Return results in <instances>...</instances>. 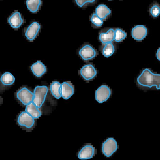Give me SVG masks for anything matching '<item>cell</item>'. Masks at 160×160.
<instances>
[{"label":"cell","instance_id":"obj_17","mask_svg":"<svg viewBox=\"0 0 160 160\" xmlns=\"http://www.w3.org/2000/svg\"><path fill=\"white\" fill-rule=\"evenodd\" d=\"M25 111L28 113L35 119L39 118L41 116V112L39 108H38L33 101L26 105Z\"/></svg>","mask_w":160,"mask_h":160},{"label":"cell","instance_id":"obj_23","mask_svg":"<svg viewBox=\"0 0 160 160\" xmlns=\"http://www.w3.org/2000/svg\"><path fill=\"white\" fill-rule=\"evenodd\" d=\"M90 21L91 22L94 26L97 27H100L103 24V21L98 17L95 13L92 14L90 18Z\"/></svg>","mask_w":160,"mask_h":160},{"label":"cell","instance_id":"obj_25","mask_svg":"<svg viewBox=\"0 0 160 160\" xmlns=\"http://www.w3.org/2000/svg\"><path fill=\"white\" fill-rule=\"evenodd\" d=\"M76 3L80 7H83L88 3H93L96 0H75Z\"/></svg>","mask_w":160,"mask_h":160},{"label":"cell","instance_id":"obj_26","mask_svg":"<svg viewBox=\"0 0 160 160\" xmlns=\"http://www.w3.org/2000/svg\"><path fill=\"white\" fill-rule=\"evenodd\" d=\"M156 55H157V57L158 60L160 61V47L158 49V51H157Z\"/></svg>","mask_w":160,"mask_h":160},{"label":"cell","instance_id":"obj_20","mask_svg":"<svg viewBox=\"0 0 160 160\" xmlns=\"http://www.w3.org/2000/svg\"><path fill=\"white\" fill-rule=\"evenodd\" d=\"M1 82L4 85H12L15 81V78L14 76L9 72H5L1 76Z\"/></svg>","mask_w":160,"mask_h":160},{"label":"cell","instance_id":"obj_2","mask_svg":"<svg viewBox=\"0 0 160 160\" xmlns=\"http://www.w3.org/2000/svg\"><path fill=\"white\" fill-rule=\"evenodd\" d=\"M48 92V89L47 86H37L35 88L34 91V99L33 102L40 108L45 102Z\"/></svg>","mask_w":160,"mask_h":160},{"label":"cell","instance_id":"obj_15","mask_svg":"<svg viewBox=\"0 0 160 160\" xmlns=\"http://www.w3.org/2000/svg\"><path fill=\"white\" fill-rule=\"evenodd\" d=\"M115 30L110 29L106 32H102L99 34V39L103 44L112 43L114 40Z\"/></svg>","mask_w":160,"mask_h":160},{"label":"cell","instance_id":"obj_6","mask_svg":"<svg viewBox=\"0 0 160 160\" xmlns=\"http://www.w3.org/2000/svg\"><path fill=\"white\" fill-rule=\"evenodd\" d=\"M17 97L22 104L27 105L32 102L34 94L28 88L22 87L17 93Z\"/></svg>","mask_w":160,"mask_h":160},{"label":"cell","instance_id":"obj_5","mask_svg":"<svg viewBox=\"0 0 160 160\" xmlns=\"http://www.w3.org/2000/svg\"><path fill=\"white\" fill-rule=\"evenodd\" d=\"M80 74L83 79L89 81L97 76V71L95 67L91 64L85 65L80 70Z\"/></svg>","mask_w":160,"mask_h":160},{"label":"cell","instance_id":"obj_27","mask_svg":"<svg viewBox=\"0 0 160 160\" xmlns=\"http://www.w3.org/2000/svg\"><path fill=\"white\" fill-rule=\"evenodd\" d=\"M109 1H111V0H109Z\"/></svg>","mask_w":160,"mask_h":160},{"label":"cell","instance_id":"obj_14","mask_svg":"<svg viewBox=\"0 0 160 160\" xmlns=\"http://www.w3.org/2000/svg\"><path fill=\"white\" fill-rule=\"evenodd\" d=\"M31 69L34 75L38 78L43 76L47 71V68L45 65L39 61L33 64Z\"/></svg>","mask_w":160,"mask_h":160},{"label":"cell","instance_id":"obj_16","mask_svg":"<svg viewBox=\"0 0 160 160\" xmlns=\"http://www.w3.org/2000/svg\"><path fill=\"white\" fill-rule=\"evenodd\" d=\"M111 13L110 8L104 4H100L96 8L95 14L101 19L105 20Z\"/></svg>","mask_w":160,"mask_h":160},{"label":"cell","instance_id":"obj_7","mask_svg":"<svg viewBox=\"0 0 160 160\" xmlns=\"http://www.w3.org/2000/svg\"><path fill=\"white\" fill-rule=\"evenodd\" d=\"M79 54L84 61L92 60L97 55V51L90 45L86 44L82 47L79 52Z\"/></svg>","mask_w":160,"mask_h":160},{"label":"cell","instance_id":"obj_9","mask_svg":"<svg viewBox=\"0 0 160 160\" xmlns=\"http://www.w3.org/2000/svg\"><path fill=\"white\" fill-rule=\"evenodd\" d=\"M96 149L90 144L84 146L79 152L78 157L81 160H88L93 158L96 155Z\"/></svg>","mask_w":160,"mask_h":160},{"label":"cell","instance_id":"obj_8","mask_svg":"<svg viewBox=\"0 0 160 160\" xmlns=\"http://www.w3.org/2000/svg\"><path fill=\"white\" fill-rule=\"evenodd\" d=\"M18 124L21 126L31 129L35 124V118L27 112H22L19 115L18 119Z\"/></svg>","mask_w":160,"mask_h":160},{"label":"cell","instance_id":"obj_22","mask_svg":"<svg viewBox=\"0 0 160 160\" xmlns=\"http://www.w3.org/2000/svg\"><path fill=\"white\" fill-rule=\"evenodd\" d=\"M127 37V33L121 29H116L115 30L114 40L116 42H121Z\"/></svg>","mask_w":160,"mask_h":160},{"label":"cell","instance_id":"obj_19","mask_svg":"<svg viewBox=\"0 0 160 160\" xmlns=\"http://www.w3.org/2000/svg\"><path fill=\"white\" fill-rule=\"evenodd\" d=\"M61 86H62V84L58 81L52 82L51 84V92L53 96L57 99H59L62 97Z\"/></svg>","mask_w":160,"mask_h":160},{"label":"cell","instance_id":"obj_24","mask_svg":"<svg viewBox=\"0 0 160 160\" xmlns=\"http://www.w3.org/2000/svg\"><path fill=\"white\" fill-rule=\"evenodd\" d=\"M150 14L153 17H158L160 14V6L158 4H154L151 7Z\"/></svg>","mask_w":160,"mask_h":160},{"label":"cell","instance_id":"obj_1","mask_svg":"<svg viewBox=\"0 0 160 160\" xmlns=\"http://www.w3.org/2000/svg\"><path fill=\"white\" fill-rule=\"evenodd\" d=\"M138 84L144 87H156L160 89V75L152 73L150 70L145 69L137 79Z\"/></svg>","mask_w":160,"mask_h":160},{"label":"cell","instance_id":"obj_3","mask_svg":"<svg viewBox=\"0 0 160 160\" xmlns=\"http://www.w3.org/2000/svg\"><path fill=\"white\" fill-rule=\"evenodd\" d=\"M118 149V145L116 141L112 138H109L102 144V152L107 157H112Z\"/></svg>","mask_w":160,"mask_h":160},{"label":"cell","instance_id":"obj_18","mask_svg":"<svg viewBox=\"0 0 160 160\" xmlns=\"http://www.w3.org/2000/svg\"><path fill=\"white\" fill-rule=\"evenodd\" d=\"M42 3L41 0H27L26 6L31 12L36 13L39 10Z\"/></svg>","mask_w":160,"mask_h":160},{"label":"cell","instance_id":"obj_13","mask_svg":"<svg viewBox=\"0 0 160 160\" xmlns=\"http://www.w3.org/2000/svg\"><path fill=\"white\" fill-rule=\"evenodd\" d=\"M8 22L11 27L14 29H17L19 28L23 22L21 14L19 11H15L8 18Z\"/></svg>","mask_w":160,"mask_h":160},{"label":"cell","instance_id":"obj_11","mask_svg":"<svg viewBox=\"0 0 160 160\" xmlns=\"http://www.w3.org/2000/svg\"><path fill=\"white\" fill-rule=\"evenodd\" d=\"M40 24L37 22L32 23L26 30L25 35L30 41L34 40L40 30Z\"/></svg>","mask_w":160,"mask_h":160},{"label":"cell","instance_id":"obj_10","mask_svg":"<svg viewBox=\"0 0 160 160\" xmlns=\"http://www.w3.org/2000/svg\"><path fill=\"white\" fill-rule=\"evenodd\" d=\"M131 34L134 39L137 41H141L147 35L148 29L144 25H136L132 28Z\"/></svg>","mask_w":160,"mask_h":160},{"label":"cell","instance_id":"obj_21","mask_svg":"<svg viewBox=\"0 0 160 160\" xmlns=\"http://www.w3.org/2000/svg\"><path fill=\"white\" fill-rule=\"evenodd\" d=\"M115 52V47L112 43L105 44L102 48V54L105 57H109L112 56Z\"/></svg>","mask_w":160,"mask_h":160},{"label":"cell","instance_id":"obj_4","mask_svg":"<svg viewBox=\"0 0 160 160\" xmlns=\"http://www.w3.org/2000/svg\"><path fill=\"white\" fill-rule=\"evenodd\" d=\"M112 91L107 85H101L95 92V98L99 103H102L107 101L110 97Z\"/></svg>","mask_w":160,"mask_h":160},{"label":"cell","instance_id":"obj_12","mask_svg":"<svg viewBox=\"0 0 160 160\" xmlns=\"http://www.w3.org/2000/svg\"><path fill=\"white\" fill-rule=\"evenodd\" d=\"M75 93V87L70 82H64L61 86V95L63 98L68 100Z\"/></svg>","mask_w":160,"mask_h":160}]
</instances>
